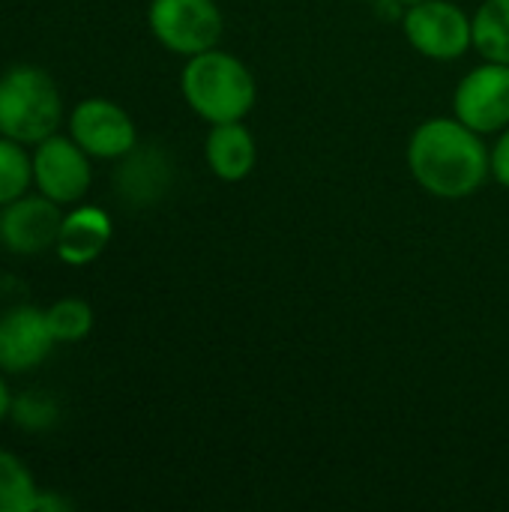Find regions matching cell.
<instances>
[{
    "mask_svg": "<svg viewBox=\"0 0 509 512\" xmlns=\"http://www.w3.org/2000/svg\"><path fill=\"white\" fill-rule=\"evenodd\" d=\"M33 186V162L24 144L0 135V207L27 195Z\"/></svg>",
    "mask_w": 509,
    "mask_h": 512,
    "instance_id": "obj_15",
    "label": "cell"
},
{
    "mask_svg": "<svg viewBox=\"0 0 509 512\" xmlns=\"http://www.w3.org/2000/svg\"><path fill=\"white\" fill-rule=\"evenodd\" d=\"M9 408H12V393H9V387H6V381L0 375V423L9 417Z\"/></svg>",
    "mask_w": 509,
    "mask_h": 512,
    "instance_id": "obj_20",
    "label": "cell"
},
{
    "mask_svg": "<svg viewBox=\"0 0 509 512\" xmlns=\"http://www.w3.org/2000/svg\"><path fill=\"white\" fill-rule=\"evenodd\" d=\"M63 123V93L39 66H12L0 75V135L36 147Z\"/></svg>",
    "mask_w": 509,
    "mask_h": 512,
    "instance_id": "obj_3",
    "label": "cell"
},
{
    "mask_svg": "<svg viewBox=\"0 0 509 512\" xmlns=\"http://www.w3.org/2000/svg\"><path fill=\"white\" fill-rule=\"evenodd\" d=\"M204 156L210 171L225 183H240L252 174L258 162V147L243 120L213 123L204 141Z\"/></svg>",
    "mask_w": 509,
    "mask_h": 512,
    "instance_id": "obj_12",
    "label": "cell"
},
{
    "mask_svg": "<svg viewBox=\"0 0 509 512\" xmlns=\"http://www.w3.org/2000/svg\"><path fill=\"white\" fill-rule=\"evenodd\" d=\"M72 510V501L51 492V489H39L36 501H33V512H69Z\"/></svg>",
    "mask_w": 509,
    "mask_h": 512,
    "instance_id": "obj_19",
    "label": "cell"
},
{
    "mask_svg": "<svg viewBox=\"0 0 509 512\" xmlns=\"http://www.w3.org/2000/svg\"><path fill=\"white\" fill-rule=\"evenodd\" d=\"M54 345L45 309L12 306L0 315V372L27 375L48 360Z\"/></svg>",
    "mask_w": 509,
    "mask_h": 512,
    "instance_id": "obj_10",
    "label": "cell"
},
{
    "mask_svg": "<svg viewBox=\"0 0 509 512\" xmlns=\"http://www.w3.org/2000/svg\"><path fill=\"white\" fill-rule=\"evenodd\" d=\"M114 225L111 216L102 207L93 204H75L69 213H63L60 237H57V258L69 267L93 264L111 243Z\"/></svg>",
    "mask_w": 509,
    "mask_h": 512,
    "instance_id": "obj_11",
    "label": "cell"
},
{
    "mask_svg": "<svg viewBox=\"0 0 509 512\" xmlns=\"http://www.w3.org/2000/svg\"><path fill=\"white\" fill-rule=\"evenodd\" d=\"M492 177L509 189V126L501 132L498 144L492 147Z\"/></svg>",
    "mask_w": 509,
    "mask_h": 512,
    "instance_id": "obj_18",
    "label": "cell"
},
{
    "mask_svg": "<svg viewBox=\"0 0 509 512\" xmlns=\"http://www.w3.org/2000/svg\"><path fill=\"white\" fill-rule=\"evenodd\" d=\"M150 33L174 54L195 57L222 39V9L216 0H153L147 9Z\"/></svg>",
    "mask_w": 509,
    "mask_h": 512,
    "instance_id": "obj_4",
    "label": "cell"
},
{
    "mask_svg": "<svg viewBox=\"0 0 509 512\" xmlns=\"http://www.w3.org/2000/svg\"><path fill=\"white\" fill-rule=\"evenodd\" d=\"M30 162L36 192H42L60 207H75L93 183L90 156L75 144L72 135H48L33 147Z\"/></svg>",
    "mask_w": 509,
    "mask_h": 512,
    "instance_id": "obj_5",
    "label": "cell"
},
{
    "mask_svg": "<svg viewBox=\"0 0 509 512\" xmlns=\"http://www.w3.org/2000/svg\"><path fill=\"white\" fill-rule=\"evenodd\" d=\"M408 168L429 195L459 201L474 195L492 174V150L459 117H432L408 141Z\"/></svg>",
    "mask_w": 509,
    "mask_h": 512,
    "instance_id": "obj_1",
    "label": "cell"
},
{
    "mask_svg": "<svg viewBox=\"0 0 509 512\" xmlns=\"http://www.w3.org/2000/svg\"><path fill=\"white\" fill-rule=\"evenodd\" d=\"M405 3H420V0H405Z\"/></svg>",
    "mask_w": 509,
    "mask_h": 512,
    "instance_id": "obj_21",
    "label": "cell"
},
{
    "mask_svg": "<svg viewBox=\"0 0 509 512\" xmlns=\"http://www.w3.org/2000/svg\"><path fill=\"white\" fill-rule=\"evenodd\" d=\"M405 39L423 57L432 60H456L474 45V24L462 12V6L450 0H420L408 3L402 18Z\"/></svg>",
    "mask_w": 509,
    "mask_h": 512,
    "instance_id": "obj_6",
    "label": "cell"
},
{
    "mask_svg": "<svg viewBox=\"0 0 509 512\" xmlns=\"http://www.w3.org/2000/svg\"><path fill=\"white\" fill-rule=\"evenodd\" d=\"M69 135L90 159H123L138 144V129L129 111L105 96L81 99L69 111Z\"/></svg>",
    "mask_w": 509,
    "mask_h": 512,
    "instance_id": "obj_7",
    "label": "cell"
},
{
    "mask_svg": "<svg viewBox=\"0 0 509 512\" xmlns=\"http://www.w3.org/2000/svg\"><path fill=\"white\" fill-rule=\"evenodd\" d=\"M9 417L24 429V432H45L57 423L60 411H57V402L45 393H21V396H12V408H9Z\"/></svg>",
    "mask_w": 509,
    "mask_h": 512,
    "instance_id": "obj_17",
    "label": "cell"
},
{
    "mask_svg": "<svg viewBox=\"0 0 509 512\" xmlns=\"http://www.w3.org/2000/svg\"><path fill=\"white\" fill-rule=\"evenodd\" d=\"M180 90L186 105L210 126L243 120L258 96L249 66L219 48L201 51L186 60L180 72Z\"/></svg>",
    "mask_w": 509,
    "mask_h": 512,
    "instance_id": "obj_2",
    "label": "cell"
},
{
    "mask_svg": "<svg viewBox=\"0 0 509 512\" xmlns=\"http://www.w3.org/2000/svg\"><path fill=\"white\" fill-rule=\"evenodd\" d=\"M63 225V207L36 195H21L0 207V243L12 255H42L57 246Z\"/></svg>",
    "mask_w": 509,
    "mask_h": 512,
    "instance_id": "obj_9",
    "label": "cell"
},
{
    "mask_svg": "<svg viewBox=\"0 0 509 512\" xmlns=\"http://www.w3.org/2000/svg\"><path fill=\"white\" fill-rule=\"evenodd\" d=\"M39 486L30 468L9 450H0V512H33Z\"/></svg>",
    "mask_w": 509,
    "mask_h": 512,
    "instance_id": "obj_14",
    "label": "cell"
},
{
    "mask_svg": "<svg viewBox=\"0 0 509 512\" xmlns=\"http://www.w3.org/2000/svg\"><path fill=\"white\" fill-rule=\"evenodd\" d=\"M474 48L495 63H509V0H486L474 18Z\"/></svg>",
    "mask_w": 509,
    "mask_h": 512,
    "instance_id": "obj_13",
    "label": "cell"
},
{
    "mask_svg": "<svg viewBox=\"0 0 509 512\" xmlns=\"http://www.w3.org/2000/svg\"><path fill=\"white\" fill-rule=\"evenodd\" d=\"M456 117L480 135H495L509 126V63L486 60L471 69L453 96Z\"/></svg>",
    "mask_w": 509,
    "mask_h": 512,
    "instance_id": "obj_8",
    "label": "cell"
},
{
    "mask_svg": "<svg viewBox=\"0 0 509 512\" xmlns=\"http://www.w3.org/2000/svg\"><path fill=\"white\" fill-rule=\"evenodd\" d=\"M51 336L57 345H75L93 330V309L81 297H63L45 309Z\"/></svg>",
    "mask_w": 509,
    "mask_h": 512,
    "instance_id": "obj_16",
    "label": "cell"
}]
</instances>
